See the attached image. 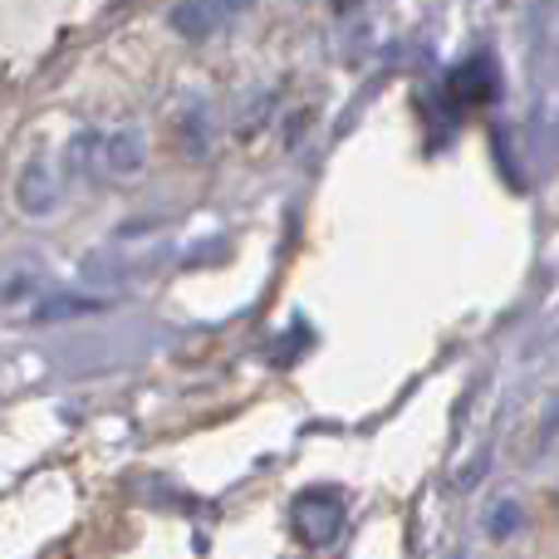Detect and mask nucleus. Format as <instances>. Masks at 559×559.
Listing matches in <instances>:
<instances>
[{
  "mask_svg": "<svg viewBox=\"0 0 559 559\" xmlns=\"http://www.w3.org/2000/svg\"><path fill=\"white\" fill-rule=\"evenodd\" d=\"M74 167L94 177H133L143 173V138L138 133H84L74 143Z\"/></svg>",
  "mask_w": 559,
  "mask_h": 559,
  "instance_id": "nucleus-1",
  "label": "nucleus"
},
{
  "mask_svg": "<svg viewBox=\"0 0 559 559\" xmlns=\"http://www.w3.org/2000/svg\"><path fill=\"white\" fill-rule=\"evenodd\" d=\"M212 20H222V10H202V15H192V10H177V25H192V29H206Z\"/></svg>",
  "mask_w": 559,
  "mask_h": 559,
  "instance_id": "nucleus-2",
  "label": "nucleus"
}]
</instances>
